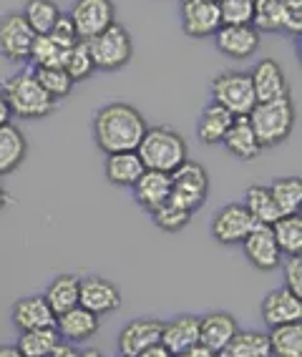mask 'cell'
I'll list each match as a JSON object with an SVG mask.
<instances>
[{
	"label": "cell",
	"mask_w": 302,
	"mask_h": 357,
	"mask_svg": "<svg viewBox=\"0 0 302 357\" xmlns=\"http://www.w3.org/2000/svg\"><path fill=\"white\" fill-rule=\"evenodd\" d=\"M58 342H61V337H58L56 327H40V330L20 332L15 347H18L23 357H51Z\"/></svg>",
	"instance_id": "31"
},
{
	"label": "cell",
	"mask_w": 302,
	"mask_h": 357,
	"mask_svg": "<svg viewBox=\"0 0 302 357\" xmlns=\"http://www.w3.org/2000/svg\"><path fill=\"white\" fill-rule=\"evenodd\" d=\"M81 357H106L103 352H98V350H84L81 352Z\"/></svg>",
	"instance_id": "50"
},
{
	"label": "cell",
	"mask_w": 302,
	"mask_h": 357,
	"mask_svg": "<svg viewBox=\"0 0 302 357\" xmlns=\"http://www.w3.org/2000/svg\"><path fill=\"white\" fill-rule=\"evenodd\" d=\"M247 119H250V126L255 131V136H257L259 146H277V144L287 141L292 128H295V103H292L289 93L282 98H275V101L255 103V109L250 111Z\"/></svg>",
	"instance_id": "4"
},
{
	"label": "cell",
	"mask_w": 302,
	"mask_h": 357,
	"mask_svg": "<svg viewBox=\"0 0 302 357\" xmlns=\"http://www.w3.org/2000/svg\"><path fill=\"white\" fill-rule=\"evenodd\" d=\"M91 128H93L96 146L109 156V153L136 151L149 126L142 111L134 109L131 103L114 101L96 111Z\"/></svg>",
	"instance_id": "1"
},
{
	"label": "cell",
	"mask_w": 302,
	"mask_h": 357,
	"mask_svg": "<svg viewBox=\"0 0 302 357\" xmlns=\"http://www.w3.org/2000/svg\"><path fill=\"white\" fill-rule=\"evenodd\" d=\"M270 194L275 199L277 209L282 217H292V214H300L302 206V181L297 176L280 178L270 186Z\"/></svg>",
	"instance_id": "36"
},
{
	"label": "cell",
	"mask_w": 302,
	"mask_h": 357,
	"mask_svg": "<svg viewBox=\"0 0 302 357\" xmlns=\"http://www.w3.org/2000/svg\"><path fill=\"white\" fill-rule=\"evenodd\" d=\"M275 242L282 252V257H300L302 252V219L300 214L292 217H280L272 224Z\"/></svg>",
	"instance_id": "34"
},
{
	"label": "cell",
	"mask_w": 302,
	"mask_h": 357,
	"mask_svg": "<svg viewBox=\"0 0 302 357\" xmlns=\"http://www.w3.org/2000/svg\"><path fill=\"white\" fill-rule=\"evenodd\" d=\"M131 192H134L136 204L146 209L149 214L154 209H159L164 202H169L172 197V174H164V172H144L142 176L136 178V184L131 186Z\"/></svg>",
	"instance_id": "19"
},
{
	"label": "cell",
	"mask_w": 302,
	"mask_h": 357,
	"mask_svg": "<svg viewBox=\"0 0 302 357\" xmlns=\"http://www.w3.org/2000/svg\"><path fill=\"white\" fill-rule=\"evenodd\" d=\"M23 18L36 36H48L51 28L56 26V20L61 18V8L53 0H26Z\"/></svg>",
	"instance_id": "33"
},
{
	"label": "cell",
	"mask_w": 302,
	"mask_h": 357,
	"mask_svg": "<svg viewBox=\"0 0 302 357\" xmlns=\"http://www.w3.org/2000/svg\"><path fill=\"white\" fill-rule=\"evenodd\" d=\"M225 352L229 357H272L267 332L257 330H237Z\"/></svg>",
	"instance_id": "32"
},
{
	"label": "cell",
	"mask_w": 302,
	"mask_h": 357,
	"mask_svg": "<svg viewBox=\"0 0 302 357\" xmlns=\"http://www.w3.org/2000/svg\"><path fill=\"white\" fill-rule=\"evenodd\" d=\"M245 209L250 211L255 222L267 224V227H272L277 219L282 217L275 204V199H272V194H270V186H259V184L250 186L245 192Z\"/></svg>",
	"instance_id": "29"
},
{
	"label": "cell",
	"mask_w": 302,
	"mask_h": 357,
	"mask_svg": "<svg viewBox=\"0 0 302 357\" xmlns=\"http://www.w3.org/2000/svg\"><path fill=\"white\" fill-rule=\"evenodd\" d=\"M179 357H217V352H212L209 350V347H204V344H192V347H189V350H184L181 352Z\"/></svg>",
	"instance_id": "43"
},
{
	"label": "cell",
	"mask_w": 302,
	"mask_h": 357,
	"mask_svg": "<svg viewBox=\"0 0 302 357\" xmlns=\"http://www.w3.org/2000/svg\"><path fill=\"white\" fill-rule=\"evenodd\" d=\"M28 156V139L15 123L0 126V176L13 174Z\"/></svg>",
	"instance_id": "24"
},
{
	"label": "cell",
	"mask_w": 302,
	"mask_h": 357,
	"mask_svg": "<svg viewBox=\"0 0 302 357\" xmlns=\"http://www.w3.org/2000/svg\"><path fill=\"white\" fill-rule=\"evenodd\" d=\"M151 219H154V224L159 227V229L172 231L174 234V231H181L184 227H187L189 219H192V214H189L187 209L176 206L174 202H164L159 209L151 211Z\"/></svg>",
	"instance_id": "40"
},
{
	"label": "cell",
	"mask_w": 302,
	"mask_h": 357,
	"mask_svg": "<svg viewBox=\"0 0 302 357\" xmlns=\"http://www.w3.org/2000/svg\"><path fill=\"white\" fill-rule=\"evenodd\" d=\"M250 81H252V91H255L257 103L275 101V98H282L289 93L282 66L277 63V61H272V58H264V61H259V63L250 70Z\"/></svg>",
	"instance_id": "17"
},
{
	"label": "cell",
	"mask_w": 302,
	"mask_h": 357,
	"mask_svg": "<svg viewBox=\"0 0 302 357\" xmlns=\"http://www.w3.org/2000/svg\"><path fill=\"white\" fill-rule=\"evenodd\" d=\"M222 144H225L227 151L239 161H252L262 153V146H259V141H257V136H255V131H252L247 116H234V121H232L229 131H227Z\"/></svg>",
	"instance_id": "22"
},
{
	"label": "cell",
	"mask_w": 302,
	"mask_h": 357,
	"mask_svg": "<svg viewBox=\"0 0 302 357\" xmlns=\"http://www.w3.org/2000/svg\"><path fill=\"white\" fill-rule=\"evenodd\" d=\"M78 305L96 317H103L121 307V292L103 277H86L78 284Z\"/></svg>",
	"instance_id": "12"
},
{
	"label": "cell",
	"mask_w": 302,
	"mask_h": 357,
	"mask_svg": "<svg viewBox=\"0 0 302 357\" xmlns=\"http://www.w3.org/2000/svg\"><path fill=\"white\" fill-rule=\"evenodd\" d=\"M212 101L227 109L232 116H250L255 109V91H252L250 73L242 70H225L212 78Z\"/></svg>",
	"instance_id": "7"
},
{
	"label": "cell",
	"mask_w": 302,
	"mask_h": 357,
	"mask_svg": "<svg viewBox=\"0 0 302 357\" xmlns=\"http://www.w3.org/2000/svg\"><path fill=\"white\" fill-rule=\"evenodd\" d=\"M48 38L53 40L56 45H61V48H71L78 38V33H76V26H73V20L68 18V13H61V18L56 20V26L51 28V33H48Z\"/></svg>",
	"instance_id": "41"
},
{
	"label": "cell",
	"mask_w": 302,
	"mask_h": 357,
	"mask_svg": "<svg viewBox=\"0 0 302 357\" xmlns=\"http://www.w3.org/2000/svg\"><path fill=\"white\" fill-rule=\"evenodd\" d=\"M78 284H81V280L76 275H58L48 284L43 297L53 314H63L68 310H73V307H78Z\"/></svg>",
	"instance_id": "27"
},
{
	"label": "cell",
	"mask_w": 302,
	"mask_h": 357,
	"mask_svg": "<svg viewBox=\"0 0 302 357\" xmlns=\"http://www.w3.org/2000/svg\"><path fill=\"white\" fill-rule=\"evenodd\" d=\"M217 357H229V355H227V352H217Z\"/></svg>",
	"instance_id": "51"
},
{
	"label": "cell",
	"mask_w": 302,
	"mask_h": 357,
	"mask_svg": "<svg viewBox=\"0 0 302 357\" xmlns=\"http://www.w3.org/2000/svg\"><path fill=\"white\" fill-rule=\"evenodd\" d=\"M61 66H63V70L71 76L73 83L91 78V73L96 70V66H93V58H91L89 40H76L71 48H66L63 63H61Z\"/></svg>",
	"instance_id": "37"
},
{
	"label": "cell",
	"mask_w": 302,
	"mask_h": 357,
	"mask_svg": "<svg viewBox=\"0 0 302 357\" xmlns=\"http://www.w3.org/2000/svg\"><path fill=\"white\" fill-rule=\"evenodd\" d=\"M237 330V319L229 312H209L199 317V344L209 347L212 352H225Z\"/></svg>",
	"instance_id": "21"
},
{
	"label": "cell",
	"mask_w": 302,
	"mask_h": 357,
	"mask_svg": "<svg viewBox=\"0 0 302 357\" xmlns=\"http://www.w3.org/2000/svg\"><path fill=\"white\" fill-rule=\"evenodd\" d=\"M280 3L289 10H302V0H280Z\"/></svg>",
	"instance_id": "48"
},
{
	"label": "cell",
	"mask_w": 302,
	"mask_h": 357,
	"mask_svg": "<svg viewBox=\"0 0 302 357\" xmlns=\"http://www.w3.org/2000/svg\"><path fill=\"white\" fill-rule=\"evenodd\" d=\"M36 33L26 23L23 13H8L0 18V56L13 63H26L31 56Z\"/></svg>",
	"instance_id": "9"
},
{
	"label": "cell",
	"mask_w": 302,
	"mask_h": 357,
	"mask_svg": "<svg viewBox=\"0 0 302 357\" xmlns=\"http://www.w3.org/2000/svg\"><path fill=\"white\" fill-rule=\"evenodd\" d=\"M289 8H285L280 0H255V15L252 26L259 33H285Z\"/></svg>",
	"instance_id": "30"
},
{
	"label": "cell",
	"mask_w": 302,
	"mask_h": 357,
	"mask_svg": "<svg viewBox=\"0 0 302 357\" xmlns=\"http://www.w3.org/2000/svg\"><path fill=\"white\" fill-rule=\"evenodd\" d=\"M136 357H174V355L167 350V347H164V344L159 342V344H151V347H146V350L139 352Z\"/></svg>",
	"instance_id": "45"
},
{
	"label": "cell",
	"mask_w": 302,
	"mask_h": 357,
	"mask_svg": "<svg viewBox=\"0 0 302 357\" xmlns=\"http://www.w3.org/2000/svg\"><path fill=\"white\" fill-rule=\"evenodd\" d=\"M10 119H13L10 106H8V101H6V93L0 91V126H3V123H10Z\"/></svg>",
	"instance_id": "46"
},
{
	"label": "cell",
	"mask_w": 302,
	"mask_h": 357,
	"mask_svg": "<svg viewBox=\"0 0 302 357\" xmlns=\"http://www.w3.org/2000/svg\"><path fill=\"white\" fill-rule=\"evenodd\" d=\"M270 355L275 357H302V322L270 327Z\"/></svg>",
	"instance_id": "28"
},
{
	"label": "cell",
	"mask_w": 302,
	"mask_h": 357,
	"mask_svg": "<svg viewBox=\"0 0 302 357\" xmlns=\"http://www.w3.org/2000/svg\"><path fill=\"white\" fill-rule=\"evenodd\" d=\"M161 319L154 317H142V319H131L129 325L119 332V355L121 357H136L139 352H144L151 344H159L161 340Z\"/></svg>",
	"instance_id": "14"
},
{
	"label": "cell",
	"mask_w": 302,
	"mask_h": 357,
	"mask_svg": "<svg viewBox=\"0 0 302 357\" xmlns=\"http://www.w3.org/2000/svg\"><path fill=\"white\" fill-rule=\"evenodd\" d=\"M33 76L40 83V89L53 98V101H63L71 96V91L76 83L71 81V76L63 70V66H48V68H33Z\"/></svg>",
	"instance_id": "35"
},
{
	"label": "cell",
	"mask_w": 302,
	"mask_h": 357,
	"mask_svg": "<svg viewBox=\"0 0 302 357\" xmlns=\"http://www.w3.org/2000/svg\"><path fill=\"white\" fill-rule=\"evenodd\" d=\"M232 121H234V116L227 109H222L219 103L212 101L202 111L199 121H197V139H199V144H204V146H217V144H222L227 131H229Z\"/></svg>",
	"instance_id": "25"
},
{
	"label": "cell",
	"mask_w": 302,
	"mask_h": 357,
	"mask_svg": "<svg viewBox=\"0 0 302 357\" xmlns=\"http://www.w3.org/2000/svg\"><path fill=\"white\" fill-rule=\"evenodd\" d=\"M103 172H106V178H109L111 184L129 186L131 189V186L136 184V178L142 176L146 169H144L142 159H139L136 151H121V153H109V156H106Z\"/></svg>",
	"instance_id": "26"
},
{
	"label": "cell",
	"mask_w": 302,
	"mask_h": 357,
	"mask_svg": "<svg viewBox=\"0 0 302 357\" xmlns=\"http://www.w3.org/2000/svg\"><path fill=\"white\" fill-rule=\"evenodd\" d=\"M13 325L20 332L28 330H40V327H53L56 314L51 312V307L45 302V297H23L13 305Z\"/></svg>",
	"instance_id": "23"
},
{
	"label": "cell",
	"mask_w": 302,
	"mask_h": 357,
	"mask_svg": "<svg viewBox=\"0 0 302 357\" xmlns=\"http://www.w3.org/2000/svg\"><path fill=\"white\" fill-rule=\"evenodd\" d=\"M68 18L76 26L78 38L91 40L101 31H106L111 23H116V8L111 0H73Z\"/></svg>",
	"instance_id": "8"
},
{
	"label": "cell",
	"mask_w": 302,
	"mask_h": 357,
	"mask_svg": "<svg viewBox=\"0 0 302 357\" xmlns=\"http://www.w3.org/2000/svg\"><path fill=\"white\" fill-rule=\"evenodd\" d=\"M174 357H179L192 344L199 342V317L197 314H179L172 322L161 325V340H159Z\"/></svg>",
	"instance_id": "20"
},
{
	"label": "cell",
	"mask_w": 302,
	"mask_h": 357,
	"mask_svg": "<svg viewBox=\"0 0 302 357\" xmlns=\"http://www.w3.org/2000/svg\"><path fill=\"white\" fill-rule=\"evenodd\" d=\"M262 322L267 327L289 325V322H300L302 319V297L292 294L287 287L272 289L262 300Z\"/></svg>",
	"instance_id": "16"
},
{
	"label": "cell",
	"mask_w": 302,
	"mask_h": 357,
	"mask_svg": "<svg viewBox=\"0 0 302 357\" xmlns=\"http://www.w3.org/2000/svg\"><path fill=\"white\" fill-rule=\"evenodd\" d=\"M209 197V174L199 161H184L179 169L172 172V197L176 206L187 209L189 214L199 211Z\"/></svg>",
	"instance_id": "5"
},
{
	"label": "cell",
	"mask_w": 302,
	"mask_h": 357,
	"mask_svg": "<svg viewBox=\"0 0 302 357\" xmlns=\"http://www.w3.org/2000/svg\"><path fill=\"white\" fill-rule=\"evenodd\" d=\"M53 327H56L61 342L78 344V342L91 340L98 332V317L78 305V307H73V310H68V312L56 314Z\"/></svg>",
	"instance_id": "18"
},
{
	"label": "cell",
	"mask_w": 302,
	"mask_h": 357,
	"mask_svg": "<svg viewBox=\"0 0 302 357\" xmlns=\"http://www.w3.org/2000/svg\"><path fill=\"white\" fill-rule=\"evenodd\" d=\"M212 38L217 51L234 61H245L259 48V31L255 26H222Z\"/></svg>",
	"instance_id": "15"
},
{
	"label": "cell",
	"mask_w": 302,
	"mask_h": 357,
	"mask_svg": "<svg viewBox=\"0 0 302 357\" xmlns=\"http://www.w3.org/2000/svg\"><path fill=\"white\" fill-rule=\"evenodd\" d=\"M242 249H245V257L250 259L252 267H257L259 272H272L282 264V252L275 242L272 227L267 224H257L242 242Z\"/></svg>",
	"instance_id": "13"
},
{
	"label": "cell",
	"mask_w": 302,
	"mask_h": 357,
	"mask_svg": "<svg viewBox=\"0 0 302 357\" xmlns=\"http://www.w3.org/2000/svg\"><path fill=\"white\" fill-rule=\"evenodd\" d=\"M217 8L222 26H252L255 0H219Z\"/></svg>",
	"instance_id": "39"
},
{
	"label": "cell",
	"mask_w": 302,
	"mask_h": 357,
	"mask_svg": "<svg viewBox=\"0 0 302 357\" xmlns=\"http://www.w3.org/2000/svg\"><path fill=\"white\" fill-rule=\"evenodd\" d=\"M181 31L189 38H212L222 28L219 8L212 0H181L179 3Z\"/></svg>",
	"instance_id": "10"
},
{
	"label": "cell",
	"mask_w": 302,
	"mask_h": 357,
	"mask_svg": "<svg viewBox=\"0 0 302 357\" xmlns=\"http://www.w3.org/2000/svg\"><path fill=\"white\" fill-rule=\"evenodd\" d=\"M51 357H81V352L71 342H58V347L51 352Z\"/></svg>",
	"instance_id": "44"
},
{
	"label": "cell",
	"mask_w": 302,
	"mask_h": 357,
	"mask_svg": "<svg viewBox=\"0 0 302 357\" xmlns=\"http://www.w3.org/2000/svg\"><path fill=\"white\" fill-rule=\"evenodd\" d=\"M63 48L53 43L48 36H36L31 48V68H48V66H61L63 63Z\"/></svg>",
	"instance_id": "38"
},
{
	"label": "cell",
	"mask_w": 302,
	"mask_h": 357,
	"mask_svg": "<svg viewBox=\"0 0 302 357\" xmlns=\"http://www.w3.org/2000/svg\"><path fill=\"white\" fill-rule=\"evenodd\" d=\"M89 51L93 58L96 70H119L134 58V40L129 31L119 23H111L106 31H101L96 38L89 40Z\"/></svg>",
	"instance_id": "6"
},
{
	"label": "cell",
	"mask_w": 302,
	"mask_h": 357,
	"mask_svg": "<svg viewBox=\"0 0 302 357\" xmlns=\"http://www.w3.org/2000/svg\"><path fill=\"white\" fill-rule=\"evenodd\" d=\"M257 222L245 209V204H227L214 214L212 236L219 244H242Z\"/></svg>",
	"instance_id": "11"
},
{
	"label": "cell",
	"mask_w": 302,
	"mask_h": 357,
	"mask_svg": "<svg viewBox=\"0 0 302 357\" xmlns=\"http://www.w3.org/2000/svg\"><path fill=\"white\" fill-rule=\"evenodd\" d=\"M212 3H219V0H212Z\"/></svg>",
	"instance_id": "52"
},
{
	"label": "cell",
	"mask_w": 302,
	"mask_h": 357,
	"mask_svg": "<svg viewBox=\"0 0 302 357\" xmlns=\"http://www.w3.org/2000/svg\"><path fill=\"white\" fill-rule=\"evenodd\" d=\"M0 357H23V355H20V350L15 344H3L0 347Z\"/></svg>",
	"instance_id": "47"
},
{
	"label": "cell",
	"mask_w": 302,
	"mask_h": 357,
	"mask_svg": "<svg viewBox=\"0 0 302 357\" xmlns=\"http://www.w3.org/2000/svg\"><path fill=\"white\" fill-rule=\"evenodd\" d=\"M0 91L6 93V101L15 119L38 121V119H45L56 111V101L40 89V83L33 76V68L18 70L10 78H6Z\"/></svg>",
	"instance_id": "2"
},
{
	"label": "cell",
	"mask_w": 302,
	"mask_h": 357,
	"mask_svg": "<svg viewBox=\"0 0 302 357\" xmlns=\"http://www.w3.org/2000/svg\"><path fill=\"white\" fill-rule=\"evenodd\" d=\"M6 204H8V192L3 189V184H0V211L6 209Z\"/></svg>",
	"instance_id": "49"
},
{
	"label": "cell",
	"mask_w": 302,
	"mask_h": 357,
	"mask_svg": "<svg viewBox=\"0 0 302 357\" xmlns=\"http://www.w3.org/2000/svg\"><path fill=\"white\" fill-rule=\"evenodd\" d=\"M282 275L285 287L297 297H302V257H287L282 261Z\"/></svg>",
	"instance_id": "42"
},
{
	"label": "cell",
	"mask_w": 302,
	"mask_h": 357,
	"mask_svg": "<svg viewBox=\"0 0 302 357\" xmlns=\"http://www.w3.org/2000/svg\"><path fill=\"white\" fill-rule=\"evenodd\" d=\"M136 153L142 159L144 169L149 172H164L172 174L187 161V141L179 131L169 126H154L146 128L142 144L136 146Z\"/></svg>",
	"instance_id": "3"
}]
</instances>
